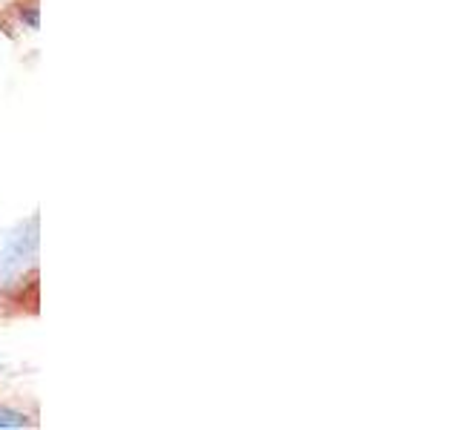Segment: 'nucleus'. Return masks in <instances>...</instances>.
<instances>
[{"label":"nucleus","instance_id":"f257e3e1","mask_svg":"<svg viewBox=\"0 0 459 430\" xmlns=\"http://www.w3.org/2000/svg\"><path fill=\"white\" fill-rule=\"evenodd\" d=\"M29 425H32V422H29L23 413L0 408V427H29Z\"/></svg>","mask_w":459,"mask_h":430}]
</instances>
